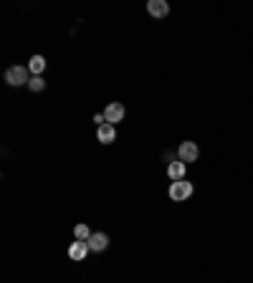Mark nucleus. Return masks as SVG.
<instances>
[{
  "mask_svg": "<svg viewBox=\"0 0 253 283\" xmlns=\"http://www.w3.org/2000/svg\"><path fill=\"white\" fill-rule=\"evenodd\" d=\"M43 86H46V81H43L41 76H31V81H28V89H31L33 94H38V91H43Z\"/></svg>",
  "mask_w": 253,
  "mask_h": 283,
  "instance_id": "12",
  "label": "nucleus"
},
{
  "mask_svg": "<svg viewBox=\"0 0 253 283\" xmlns=\"http://www.w3.org/2000/svg\"><path fill=\"white\" fill-rule=\"evenodd\" d=\"M96 137H99L101 144H112L117 139V129H114V124H101L96 129Z\"/></svg>",
  "mask_w": 253,
  "mask_h": 283,
  "instance_id": "7",
  "label": "nucleus"
},
{
  "mask_svg": "<svg viewBox=\"0 0 253 283\" xmlns=\"http://www.w3.org/2000/svg\"><path fill=\"white\" fill-rule=\"evenodd\" d=\"M104 117H106V124H119V122L124 119V104L112 101V104L104 109Z\"/></svg>",
  "mask_w": 253,
  "mask_h": 283,
  "instance_id": "3",
  "label": "nucleus"
},
{
  "mask_svg": "<svg viewBox=\"0 0 253 283\" xmlns=\"http://www.w3.org/2000/svg\"><path fill=\"white\" fill-rule=\"evenodd\" d=\"M89 235H92V230H89V225H84V222H79V225L74 228V238H76V240H89Z\"/></svg>",
  "mask_w": 253,
  "mask_h": 283,
  "instance_id": "11",
  "label": "nucleus"
},
{
  "mask_svg": "<svg viewBox=\"0 0 253 283\" xmlns=\"http://www.w3.org/2000/svg\"><path fill=\"white\" fill-rule=\"evenodd\" d=\"M167 175H170V180H172V182L183 180V177H185V162H170Z\"/></svg>",
  "mask_w": 253,
  "mask_h": 283,
  "instance_id": "9",
  "label": "nucleus"
},
{
  "mask_svg": "<svg viewBox=\"0 0 253 283\" xmlns=\"http://www.w3.org/2000/svg\"><path fill=\"white\" fill-rule=\"evenodd\" d=\"M177 157H180V162H195L200 157V149H197L195 142H183L180 149H177Z\"/></svg>",
  "mask_w": 253,
  "mask_h": 283,
  "instance_id": "4",
  "label": "nucleus"
},
{
  "mask_svg": "<svg viewBox=\"0 0 253 283\" xmlns=\"http://www.w3.org/2000/svg\"><path fill=\"white\" fill-rule=\"evenodd\" d=\"M86 243H89V251H104L109 246V235L106 233H92Z\"/></svg>",
  "mask_w": 253,
  "mask_h": 283,
  "instance_id": "8",
  "label": "nucleus"
},
{
  "mask_svg": "<svg viewBox=\"0 0 253 283\" xmlns=\"http://www.w3.org/2000/svg\"><path fill=\"white\" fill-rule=\"evenodd\" d=\"M147 13H150L152 18H165V15L170 13V5H167L165 0H150V3H147Z\"/></svg>",
  "mask_w": 253,
  "mask_h": 283,
  "instance_id": "5",
  "label": "nucleus"
},
{
  "mask_svg": "<svg viewBox=\"0 0 253 283\" xmlns=\"http://www.w3.org/2000/svg\"><path fill=\"white\" fill-rule=\"evenodd\" d=\"M86 253H89V243H86V240H76V243H71V248H68V258H71V260H84Z\"/></svg>",
  "mask_w": 253,
  "mask_h": 283,
  "instance_id": "6",
  "label": "nucleus"
},
{
  "mask_svg": "<svg viewBox=\"0 0 253 283\" xmlns=\"http://www.w3.org/2000/svg\"><path fill=\"white\" fill-rule=\"evenodd\" d=\"M28 73H31V71H28L26 66H10V68L5 71V84H8V86H23V84L31 81Z\"/></svg>",
  "mask_w": 253,
  "mask_h": 283,
  "instance_id": "1",
  "label": "nucleus"
},
{
  "mask_svg": "<svg viewBox=\"0 0 253 283\" xmlns=\"http://www.w3.org/2000/svg\"><path fill=\"white\" fill-rule=\"evenodd\" d=\"M43 68H46V59L43 56H33L31 61H28V71H31L33 76H41Z\"/></svg>",
  "mask_w": 253,
  "mask_h": 283,
  "instance_id": "10",
  "label": "nucleus"
},
{
  "mask_svg": "<svg viewBox=\"0 0 253 283\" xmlns=\"http://www.w3.org/2000/svg\"><path fill=\"white\" fill-rule=\"evenodd\" d=\"M170 200H175V202H183V200H188L190 195H192V185L185 182V180H177V182H172L170 185Z\"/></svg>",
  "mask_w": 253,
  "mask_h": 283,
  "instance_id": "2",
  "label": "nucleus"
}]
</instances>
